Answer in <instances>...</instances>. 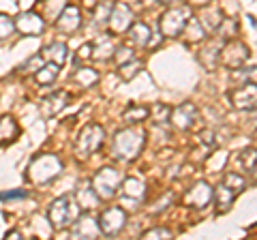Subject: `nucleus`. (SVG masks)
<instances>
[{"mask_svg": "<svg viewBox=\"0 0 257 240\" xmlns=\"http://www.w3.org/2000/svg\"><path fill=\"white\" fill-rule=\"evenodd\" d=\"M82 217V208H79L77 199L73 195H62L54 199V204L47 210V219H50L54 229H69L73 223Z\"/></svg>", "mask_w": 257, "mask_h": 240, "instance_id": "f257e3e1", "label": "nucleus"}, {"mask_svg": "<svg viewBox=\"0 0 257 240\" xmlns=\"http://www.w3.org/2000/svg\"><path fill=\"white\" fill-rule=\"evenodd\" d=\"M144 144H146V133L142 129H124L114 138L111 153L118 161H133L140 157Z\"/></svg>", "mask_w": 257, "mask_h": 240, "instance_id": "f03ea898", "label": "nucleus"}, {"mask_svg": "<svg viewBox=\"0 0 257 240\" xmlns=\"http://www.w3.org/2000/svg\"><path fill=\"white\" fill-rule=\"evenodd\" d=\"M62 172V161L56 155H39L35 161L28 165V180L30 182H37V185H41V182H50L54 180L56 176H60Z\"/></svg>", "mask_w": 257, "mask_h": 240, "instance_id": "7ed1b4c3", "label": "nucleus"}, {"mask_svg": "<svg viewBox=\"0 0 257 240\" xmlns=\"http://www.w3.org/2000/svg\"><path fill=\"white\" fill-rule=\"evenodd\" d=\"M193 18V11H191V5H178V7H172L163 18L159 22V28H161V35L163 37H178L187 22Z\"/></svg>", "mask_w": 257, "mask_h": 240, "instance_id": "20e7f679", "label": "nucleus"}, {"mask_svg": "<svg viewBox=\"0 0 257 240\" xmlns=\"http://www.w3.org/2000/svg\"><path fill=\"white\" fill-rule=\"evenodd\" d=\"M122 178H124L122 172L116 170V167H103V170L96 172L90 185L94 189V193L99 195V199H111L118 193Z\"/></svg>", "mask_w": 257, "mask_h": 240, "instance_id": "39448f33", "label": "nucleus"}, {"mask_svg": "<svg viewBox=\"0 0 257 240\" xmlns=\"http://www.w3.org/2000/svg\"><path fill=\"white\" fill-rule=\"evenodd\" d=\"M103 142H105V131H103V127L101 125H88L82 129V133H79V138H77V153L79 157H90L92 153H96L101 146H103Z\"/></svg>", "mask_w": 257, "mask_h": 240, "instance_id": "423d86ee", "label": "nucleus"}, {"mask_svg": "<svg viewBox=\"0 0 257 240\" xmlns=\"http://www.w3.org/2000/svg\"><path fill=\"white\" fill-rule=\"evenodd\" d=\"M99 231L105 236H116L126 225V212L120 206H111L99 217Z\"/></svg>", "mask_w": 257, "mask_h": 240, "instance_id": "0eeeda50", "label": "nucleus"}, {"mask_svg": "<svg viewBox=\"0 0 257 240\" xmlns=\"http://www.w3.org/2000/svg\"><path fill=\"white\" fill-rule=\"evenodd\" d=\"M133 11L128 9V5L124 3H114L109 9L107 15V26H109V33H116V35H124L133 24Z\"/></svg>", "mask_w": 257, "mask_h": 240, "instance_id": "6e6552de", "label": "nucleus"}, {"mask_svg": "<svg viewBox=\"0 0 257 240\" xmlns=\"http://www.w3.org/2000/svg\"><path fill=\"white\" fill-rule=\"evenodd\" d=\"M219 60L223 62L227 69H240L246 65L248 60V50L244 43L240 41H231L223 47V50H219Z\"/></svg>", "mask_w": 257, "mask_h": 240, "instance_id": "1a4fd4ad", "label": "nucleus"}, {"mask_svg": "<svg viewBox=\"0 0 257 240\" xmlns=\"http://www.w3.org/2000/svg\"><path fill=\"white\" fill-rule=\"evenodd\" d=\"M79 26H82V11L73 5H67L60 11L58 18H56V28L64 35H75Z\"/></svg>", "mask_w": 257, "mask_h": 240, "instance_id": "9d476101", "label": "nucleus"}, {"mask_svg": "<svg viewBox=\"0 0 257 240\" xmlns=\"http://www.w3.org/2000/svg\"><path fill=\"white\" fill-rule=\"evenodd\" d=\"M13 24L22 35H30V37H37L45 30V20L37 11H26L18 15V20H13Z\"/></svg>", "mask_w": 257, "mask_h": 240, "instance_id": "9b49d317", "label": "nucleus"}, {"mask_svg": "<svg viewBox=\"0 0 257 240\" xmlns=\"http://www.w3.org/2000/svg\"><path fill=\"white\" fill-rule=\"evenodd\" d=\"M199 116L197 107L193 105V103H182L180 107H176L174 111H170V120L174 123L176 129L180 131H189L193 125H195V120Z\"/></svg>", "mask_w": 257, "mask_h": 240, "instance_id": "f8f14e48", "label": "nucleus"}, {"mask_svg": "<svg viewBox=\"0 0 257 240\" xmlns=\"http://www.w3.org/2000/svg\"><path fill=\"white\" fill-rule=\"evenodd\" d=\"M212 202V187L206 185V182H197V185H193L187 195H184V204L187 206H193V208H206L208 204Z\"/></svg>", "mask_w": 257, "mask_h": 240, "instance_id": "ddd939ff", "label": "nucleus"}, {"mask_svg": "<svg viewBox=\"0 0 257 240\" xmlns=\"http://www.w3.org/2000/svg\"><path fill=\"white\" fill-rule=\"evenodd\" d=\"M255 97H257V88L255 82L240 84L234 92H231V105L236 109H253L255 107Z\"/></svg>", "mask_w": 257, "mask_h": 240, "instance_id": "4468645a", "label": "nucleus"}, {"mask_svg": "<svg viewBox=\"0 0 257 240\" xmlns=\"http://www.w3.org/2000/svg\"><path fill=\"white\" fill-rule=\"evenodd\" d=\"M120 187L124 193V202H131L133 206H140L146 197V185L140 178H122Z\"/></svg>", "mask_w": 257, "mask_h": 240, "instance_id": "2eb2a0df", "label": "nucleus"}, {"mask_svg": "<svg viewBox=\"0 0 257 240\" xmlns=\"http://www.w3.org/2000/svg\"><path fill=\"white\" fill-rule=\"evenodd\" d=\"M69 101H71V94L67 90H60V92H56L43 101V109H45L47 116H56V114H60V109H64L69 105Z\"/></svg>", "mask_w": 257, "mask_h": 240, "instance_id": "dca6fc26", "label": "nucleus"}, {"mask_svg": "<svg viewBox=\"0 0 257 240\" xmlns=\"http://www.w3.org/2000/svg\"><path fill=\"white\" fill-rule=\"evenodd\" d=\"M114 52H116V47H114V43H111V35H103L99 41L92 45L90 58H94V60H107V58L114 56Z\"/></svg>", "mask_w": 257, "mask_h": 240, "instance_id": "f3484780", "label": "nucleus"}, {"mask_svg": "<svg viewBox=\"0 0 257 240\" xmlns=\"http://www.w3.org/2000/svg\"><path fill=\"white\" fill-rule=\"evenodd\" d=\"M20 135V127L15 123L13 116H3L0 118V144L15 142Z\"/></svg>", "mask_w": 257, "mask_h": 240, "instance_id": "a211bd4d", "label": "nucleus"}, {"mask_svg": "<svg viewBox=\"0 0 257 240\" xmlns=\"http://www.w3.org/2000/svg\"><path fill=\"white\" fill-rule=\"evenodd\" d=\"M41 54H43L45 62H54V65L62 67L64 60H67V56H69V50H67V45H64V43L56 41V43H52L50 47H47L45 52H41Z\"/></svg>", "mask_w": 257, "mask_h": 240, "instance_id": "6ab92c4d", "label": "nucleus"}, {"mask_svg": "<svg viewBox=\"0 0 257 240\" xmlns=\"http://www.w3.org/2000/svg\"><path fill=\"white\" fill-rule=\"evenodd\" d=\"M73 225H77L75 227V238H96V234H99V223H96L92 217L77 219Z\"/></svg>", "mask_w": 257, "mask_h": 240, "instance_id": "aec40b11", "label": "nucleus"}, {"mask_svg": "<svg viewBox=\"0 0 257 240\" xmlns=\"http://www.w3.org/2000/svg\"><path fill=\"white\" fill-rule=\"evenodd\" d=\"M212 197H214V202H216V206H219V212H225L227 208L234 204V199H236V193L231 189H227L221 182L219 187H216L214 191H212Z\"/></svg>", "mask_w": 257, "mask_h": 240, "instance_id": "412c9836", "label": "nucleus"}, {"mask_svg": "<svg viewBox=\"0 0 257 240\" xmlns=\"http://www.w3.org/2000/svg\"><path fill=\"white\" fill-rule=\"evenodd\" d=\"M128 35H131V41L135 45H140V47H146L150 43V28L146 26V24H142V22H133L131 24V28L126 30Z\"/></svg>", "mask_w": 257, "mask_h": 240, "instance_id": "4be33fe9", "label": "nucleus"}, {"mask_svg": "<svg viewBox=\"0 0 257 240\" xmlns=\"http://www.w3.org/2000/svg\"><path fill=\"white\" fill-rule=\"evenodd\" d=\"M180 35H184V39H187V43H199V41H204L206 30L202 28V24H199V20L191 18V20L187 22V26H184V30H182Z\"/></svg>", "mask_w": 257, "mask_h": 240, "instance_id": "5701e85b", "label": "nucleus"}, {"mask_svg": "<svg viewBox=\"0 0 257 240\" xmlns=\"http://www.w3.org/2000/svg\"><path fill=\"white\" fill-rule=\"evenodd\" d=\"M58 73H60L58 65H54V62H45V65L35 73V79H37V84H41V86H50V84L56 82Z\"/></svg>", "mask_w": 257, "mask_h": 240, "instance_id": "b1692460", "label": "nucleus"}, {"mask_svg": "<svg viewBox=\"0 0 257 240\" xmlns=\"http://www.w3.org/2000/svg\"><path fill=\"white\" fill-rule=\"evenodd\" d=\"M75 199H77L79 208H92V206H96V204L101 202L99 195L94 193L92 185H84V187H79V189H77V193H75Z\"/></svg>", "mask_w": 257, "mask_h": 240, "instance_id": "393cba45", "label": "nucleus"}, {"mask_svg": "<svg viewBox=\"0 0 257 240\" xmlns=\"http://www.w3.org/2000/svg\"><path fill=\"white\" fill-rule=\"evenodd\" d=\"M221 22H223V15H221L219 9H206L204 15H202V20H199L202 28L204 30H210V33H214V30L221 26Z\"/></svg>", "mask_w": 257, "mask_h": 240, "instance_id": "a878e982", "label": "nucleus"}, {"mask_svg": "<svg viewBox=\"0 0 257 240\" xmlns=\"http://www.w3.org/2000/svg\"><path fill=\"white\" fill-rule=\"evenodd\" d=\"M142 69H144V62L131 58V60L122 62V65H118V73H120V77H122L124 82H128V79H133L138 73H142Z\"/></svg>", "mask_w": 257, "mask_h": 240, "instance_id": "bb28decb", "label": "nucleus"}, {"mask_svg": "<svg viewBox=\"0 0 257 240\" xmlns=\"http://www.w3.org/2000/svg\"><path fill=\"white\" fill-rule=\"evenodd\" d=\"M73 79H75L79 86L90 88V86H94L96 82H99V73H96L94 69H90V67H82V69L75 71V77Z\"/></svg>", "mask_w": 257, "mask_h": 240, "instance_id": "cd10ccee", "label": "nucleus"}, {"mask_svg": "<svg viewBox=\"0 0 257 240\" xmlns=\"http://www.w3.org/2000/svg\"><path fill=\"white\" fill-rule=\"evenodd\" d=\"M39 7H41L43 15L56 20V18L60 15V11L64 9V7H67V0H41V3H39Z\"/></svg>", "mask_w": 257, "mask_h": 240, "instance_id": "c85d7f7f", "label": "nucleus"}, {"mask_svg": "<svg viewBox=\"0 0 257 240\" xmlns=\"http://www.w3.org/2000/svg\"><path fill=\"white\" fill-rule=\"evenodd\" d=\"M148 114H150V109L146 105H131L124 111V120L131 123V125H138V123H142V120H146Z\"/></svg>", "mask_w": 257, "mask_h": 240, "instance_id": "c756f323", "label": "nucleus"}, {"mask_svg": "<svg viewBox=\"0 0 257 240\" xmlns=\"http://www.w3.org/2000/svg\"><path fill=\"white\" fill-rule=\"evenodd\" d=\"M223 185L227 187V189H231V191H234V193L238 195V193H242V191H244L246 180H244V176H240V174H236V172H229L227 176H225Z\"/></svg>", "mask_w": 257, "mask_h": 240, "instance_id": "7c9ffc66", "label": "nucleus"}, {"mask_svg": "<svg viewBox=\"0 0 257 240\" xmlns=\"http://www.w3.org/2000/svg\"><path fill=\"white\" fill-rule=\"evenodd\" d=\"M45 65V58H43V54H37V56H32V58H28L24 65L20 67V73H32L35 75L39 69H41Z\"/></svg>", "mask_w": 257, "mask_h": 240, "instance_id": "2f4dec72", "label": "nucleus"}, {"mask_svg": "<svg viewBox=\"0 0 257 240\" xmlns=\"http://www.w3.org/2000/svg\"><path fill=\"white\" fill-rule=\"evenodd\" d=\"M13 30H15L13 20L9 18V15H3V13H0V39H7L9 35H13Z\"/></svg>", "mask_w": 257, "mask_h": 240, "instance_id": "473e14b6", "label": "nucleus"}, {"mask_svg": "<svg viewBox=\"0 0 257 240\" xmlns=\"http://www.w3.org/2000/svg\"><path fill=\"white\" fill-rule=\"evenodd\" d=\"M111 58H116V62L118 65H122V62H126V60H131L133 58V50H128V47H116V52H114V56Z\"/></svg>", "mask_w": 257, "mask_h": 240, "instance_id": "72a5a7b5", "label": "nucleus"}, {"mask_svg": "<svg viewBox=\"0 0 257 240\" xmlns=\"http://www.w3.org/2000/svg\"><path fill=\"white\" fill-rule=\"evenodd\" d=\"M152 111H155V120H157V123H165V120H170V105H161V103H159V105H155V107H152Z\"/></svg>", "mask_w": 257, "mask_h": 240, "instance_id": "f704fd0d", "label": "nucleus"}, {"mask_svg": "<svg viewBox=\"0 0 257 240\" xmlns=\"http://www.w3.org/2000/svg\"><path fill=\"white\" fill-rule=\"evenodd\" d=\"M144 238H172V231L167 227H155V229H148Z\"/></svg>", "mask_w": 257, "mask_h": 240, "instance_id": "c9c22d12", "label": "nucleus"}, {"mask_svg": "<svg viewBox=\"0 0 257 240\" xmlns=\"http://www.w3.org/2000/svg\"><path fill=\"white\" fill-rule=\"evenodd\" d=\"M242 161L246 165V170L255 174V150H246V153H242Z\"/></svg>", "mask_w": 257, "mask_h": 240, "instance_id": "e433bc0d", "label": "nucleus"}, {"mask_svg": "<svg viewBox=\"0 0 257 240\" xmlns=\"http://www.w3.org/2000/svg\"><path fill=\"white\" fill-rule=\"evenodd\" d=\"M26 189H18V191H5V193H0V199H22L26 197Z\"/></svg>", "mask_w": 257, "mask_h": 240, "instance_id": "4c0bfd02", "label": "nucleus"}, {"mask_svg": "<svg viewBox=\"0 0 257 240\" xmlns=\"http://www.w3.org/2000/svg\"><path fill=\"white\" fill-rule=\"evenodd\" d=\"M90 54H92V45H90V43L82 45V52H79V58H90Z\"/></svg>", "mask_w": 257, "mask_h": 240, "instance_id": "58836bf2", "label": "nucleus"}, {"mask_svg": "<svg viewBox=\"0 0 257 240\" xmlns=\"http://www.w3.org/2000/svg\"><path fill=\"white\" fill-rule=\"evenodd\" d=\"M210 0H187V5H197V7H206Z\"/></svg>", "mask_w": 257, "mask_h": 240, "instance_id": "ea45409f", "label": "nucleus"}, {"mask_svg": "<svg viewBox=\"0 0 257 240\" xmlns=\"http://www.w3.org/2000/svg\"><path fill=\"white\" fill-rule=\"evenodd\" d=\"M7 238H22V234L18 229H11V231H7Z\"/></svg>", "mask_w": 257, "mask_h": 240, "instance_id": "a19ab883", "label": "nucleus"}, {"mask_svg": "<svg viewBox=\"0 0 257 240\" xmlns=\"http://www.w3.org/2000/svg\"><path fill=\"white\" fill-rule=\"evenodd\" d=\"M84 5L88 7V9H94V7L99 5V0H84Z\"/></svg>", "mask_w": 257, "mask_h": 240, "instance_id": "79ce46f5", "label": "nucleus"}, {"mask_svg": "<svg viewBox=\"0 0 257 240\" xmlns=\"http://www.w3.org/2000/svg\"><path fill=\"white\" fill-rule=\"evenodd\" d=\"M159 3H161V5H172L174 0H159Z\"/></svg>", "mask_w": 257, "mask_h": 240, "instance_id": "37998d69", "label": "nucleus"}]
</instances>
